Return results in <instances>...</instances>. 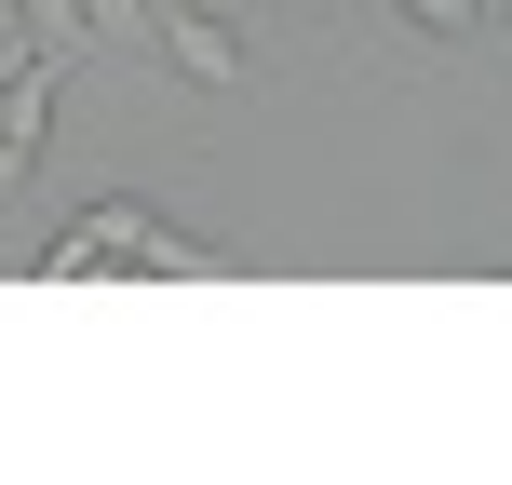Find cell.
<instances>
[{
    "instance_id": "obj_1",
    "label": "cell",
    "mask_w": 512,
    "mask_h": 485,
    "mask_svg": "<svg viewBox=\"0 0 512 485\" xmlns=\"http://www.w3.org/2000/svg\"><path fill=\"white\" fill-rule=\"evenodd\" d=\"M41 270H54V283H81V270H216V243L162 230L149 203H81L68 243H41Z\"/></svg>"
},
{
    "instance_id": "obj_2",
    "label": "cell",
    "mask_w": 512,
    "mask_h": 485,
    "mask_svg": "<svg viewBox=\"0 0 512 485\" xmlns=\"http://www.w3.org/2000/svg\"><path fill=\"white\" fill-rule=\"evenodd\" d=\"M162 68H189L203 95H230V81H243V41L203 14V0H162Z\"/></svg>"
},
{
    "instance_id": "obj_3",
    "label": "cell",
    "mask_w": 512,
    "mask_h": 485,
    "mask_svg": "<svg viewBox=\"0 0 512 485\" xmlns=\"http://www.w3.org/2000/svg\"><path fill=\"white\" fill-rule=\"evenodd\" d=\"M54 149V68H0V176Z\"/></svg>"
},
{
    "instance_id": "obj_4",
    "label": "cell",
    "mask_w": 512,
    "mask_h": 485,
    "mask_svg": "<svg viewBox=\"0 0 512 485\" xmlns=\"http://www.w3.org/2000/svg\"><path fill=\"white\" fill-rule=\"evenodd\" d=\"M405 14H418V27H432V41H472V27H499V14H486V0H405Z\"/></svg>"
},
{
    "instance_id": "obj_5",
    "label": "cell",
    "mask_w": 512,
    "mask_h": 485,
    "mask_svg": "<svg viewBox=\"0 0 512 485\" xmlns=\"http://www.w3.org/2000/svg\"><path fill=\"white\" fill-rule=\"evenodd\" d=\"M486 14H499V27H512V0H486Z\"/></svg>"
}]
</instances>
